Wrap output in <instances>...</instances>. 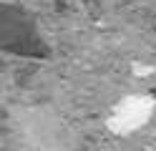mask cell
<instances>
[{
	"label": "cell",
	"instance_id": "1",
	"mask_svg": "<svg viewBox=\"0 0 156 151\" xmlns=\"http://www.w3.org/2000/svg\"><path fill=\"white\" fill-rule=\"evenodd\" d=\"M0 50L30 60L51 58V45L41 35L35 18L25 8L13 3L0 5Z\"/></svg>",
	"mask_w": 156,
	"mask_h": 151
}]
</instances>
